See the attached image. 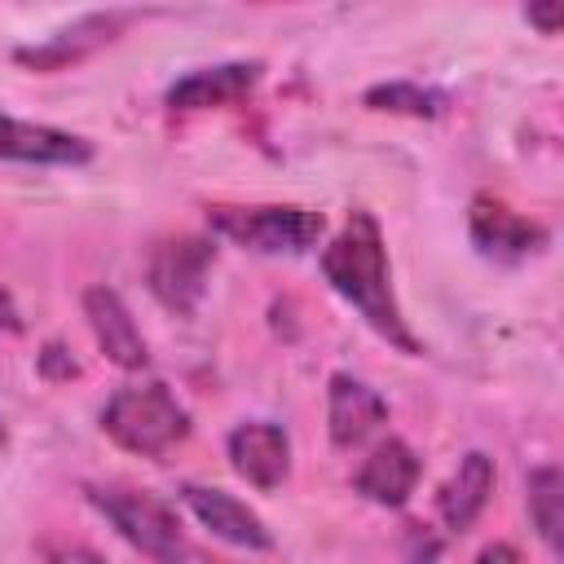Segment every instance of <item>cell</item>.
Returning a JSON list of instances; mask_svg holds the SVG:
<instances>
[{
  "label": "cell",
  "instance_id": "obj_17",
  "mask_svg": "<svg viewBox=\"0 0 564 564\" xmlns=\"http://www.w3.org/2000/svg\"><path fill=\"white\" fill-rule=\"evenodd\" d=\"M366 106L370 110H392V115H414V119H432L445 110V93L436 88H423V84H379L366 93Z\"/></svg>",
  "mask_w": 564,
  "mask_h": 564
},
{
  "label": "cell",
  "instance_id": "obj_21",
  "mask_svg": "<svg viewBox=\"0 0 564 564\" xmlns=\"http://www.w3.org/2000/svg\"><path fill=\"white\" fill-rule=\"evenodd\" d=\"M476 564H524V560H520V551L511 542H494V546H485L476 555Z\"/></svg>",
  "mask_w": 564,
  "mask_h": 564
},
{
  "label": "cell",
  "instance_id": "obj_11",
  "mask_svg": "<svg viewBox=\"0 0 564 564\" xmlns=\"http://www.w3.org/2000/svg\"><path fill=\"white\" fill-rule=\"evenodd\" d=\"M383 414H388V401H383L370 383H361V379H352V375H330V388H326V419H330V441H335L339 449L361 445V441L383 423Z\"/></svg>",
  "mask_w": 564,
  "mask_h": 564
},
{
  "label": "cell",
  "instance_id": "obj_3",
  "mask_svg": "<svg viewBox=\"0 0 564 564\" xmlns=\"http://www.w3.org/2000/svg\"><path fill=\"white\" fill-rule=\"evenodd\" d=\"M93 502H97V511H101L141 555H150V560H159V564H185L189 542H185V533H181L176 511H172L163 498L141 494V489L101 485V489H93Z\"/></svg>",
  "mask_w": 564,
  "mask_h": 564
},
{
  "label": "cell",
  "instance_id": "obj_8",
  "mask_svg": "<svg viewBox=\"0 0 564 564\" xmlns=\"http://www.w3.org/2000/svg\"><path fill=\"white\" fill-rule=\"evenodd\" d=\"M84 313H88V326H93V335H97V348H101L115 366L141 370V366L150 361L145 335H141V326L132 322V313H128V304L119 300V291H110V286H88V291H84Z\"/></svg>",
  "mask_w": 564,
  "mask_h": 564
},
{
  "label": "cell",
  "instance_id": "obj_2",
  "mask_svg": "<svg viewBox=\"0 0 564 564\" xmlns=\"http://www.w3.org/2000/svg\"><path fill=\"white\" fill-rule=\"evenodd\" d=\"M101 427L115 445H123L128 454L141 458H163L172 445H181L189 436V410L172 397L167 383L145 379V383H123L106 410H101Z\"/></svg>",
  "mask_w": 564,
  "mask_h": 564
},
{
  "label": "cell",
  "instance_id": "obj_18",
  "mask_svg": "<svg viewBox=\"0 0 564 564\" xmlns=\"http://www.w3.org/2000/svg\"><path fill=\"white\" fill-rule=\"evenodd\" d=\"M40 370H44L48 379H70V375H79L75 357H70L62 344H44V352H40Z\"/></svg>",
  "mask_w": 564,
  "mask_h": 564
},
{
  "label": "cell",
  "instance_id": "obj_20",
  "mask_svg": "<svg viewBox=\"0 0 564 564\" xmlns=\"http://www.w3.org/2000/svg\"><path fill=\"white\" fill-rule=\"evenodd\" d=\"M48 564H106V560L88 546H57V551H48Z\"/></svg>",
  "mask_w": 564,
  "mask_h": 564
},
{
  "label": "cell",
  "instance_id": "obj_16",
  "mask_svg": "<svg viewBox=\"0 0 564 564\" xmlns=\"http://www.w3.org/2000/svg\"><path fill=\"white\" fill-rule=\"evenodd\" d=\"M529 516H533V529L538 538L560 551V529H564V476L560 467H533L529 471Z\"/></svg>",
  "mask_w": 564,
  "mask_h": 564
},
{
  "label": "cell",
  "instance_id": "obj_22",
  "mask_svg": "<svg viewBox=\"0 0 564 564\" xmlns=\"http://www.w3.org/2000/svg\"><path fill=\"white\" fill-rule=\"evenodd\" d=\"M0 330L4 335H18L22 330V313H18V304H13V295L0 286Z\"/></svg>",
  "mask_w": 564,
  "mask_h": 564
},
{
  "label": "cell",
  "instance_id": "obj_12",
  "mask_svg": "<svg viewBox=\"0 0 564 564\" xmlns=\"http://www.w3.org/2000/svg\"><path fill=\"white\" fill-rule=\"evenodd\" d=\"M123 22H128V13H88V18L70 22L66 31L48 35L44 44H26V48H18L13 57H18L22 66H35V70H62V66H70V62L97 53L101 44H110L115 31H119Z\"/></svg>",
  "mask_w": 564,
  "mask_h": 564
},
{
  "label": "cell",
  "instance_id": "obj_6",
  "mask_svg": "<svg viewBox=\"0 0 564 564\" xmlns=\"http://www.w3.org/2000/svg\"><path fill=\"white\" fill-rule=\"evenodd\" d=\"M181 502L194 511V520H198L203 529H212V533H216L220 542H229V546H242V551H269V546H273L264 520H260L247 502H238L234 494H225V489L185 485V489H181Z\"/></svg>",
  "mask_w": 564,
  "mask_h": 564
},
{
  "label": "cell",
  "instance_id": "obj_23",
  "mask_svg": "<svg viewBox=\"0 0 564 564\" xmlns=\"http://www.w3.org/2000/svg\"><path fill=\"white\" fill-rule=\"evenodd\" d=\"M0 436H4V427H0Z\"/></svg>",
  "mask_w": 564,
  "mask_h": 564
},
{
  "label": "cell",
  "instance_id": "obj_9",
  "mask_svg": "<svg viewBox=\"0 0 564 564\" xmlns=\"http://www.w3.org/2000/svg\"><path fill=\"white\" fill-rule=\"evenodd\" d=\"M229 463L256 489H278L291 471V441L278 423H264V419L238 423L229 432Z\"/></svg>",
  "mask_w": 564,
  "mask_h": 564
},
{
  "label": "cell",
  "instance_id": "obj_13",
  "mask_svg": "<svg viewBox=\"0 0 564 564\" xmlns=\"http://www.w3.org/2000/svg\"><path fill=\"white\" fill-rule=\"evenodd\" d=\"M0 159L18 163H88L93 145L75 132L48 128V123H26L0 110Z\"/></svg>",
  "mask_w": 564,
  "mask_h": 564
},
{
  "label": "cell",
  "instance_id": "obj_5",
  "mask_svg": "<svg viewBox=\"0 0 564 564\" xmlns=\"http://www.w3.org/2000/svg\"><path fill=\"white\" fill-rule=\"evenodd\" d=\"M216 264V247L212 238H198V234H181V238H167L154 247L150 256V291L163 308L172 313H194L203 291H207V273Z\"/></svg>",
  "mask_w": 564,
  "mask_h": 564
},
{
  "label": "cell",
  "instance_id": "obj_4",
  "mask_svg": "<svg viewBox=\"0 0 564 564\" xmlns=\"http://www.w3.org/2000/svg\"><path fill=\"white\" fill-rule=\"evenodd\" d=\"M207 220L216 234L234 238L238 247H251V251H264V256H300L308 251L326 220L322 212H308V207H207Z\"/></svg>",
  "mask_w": 564,
  "mask_h": 564
},
{
  "label": "cell",
  "instance_id": "obj_1",
  "mask_svg": "<svg viewBox=\"0 0 564 564\" xmlns=\"http://www.w3.org/2000/svg\"><path fill=\"white\" fill-rule=\"evenodd\" d=\"M322 273L326 282L401 352H419V339L410 335L397 295H392V269H388V247L379 234V220L357 207L348 216V225L335 234V242L322 251Z\"/></svg>",
  "mask_w": 564,
  "mask_h": 564
},
{
  "label": "cell",
  "instance_id": "obj_19",
  "mask_svg": "<svg viewBox=\"0 0 564 564\" xmlns=\"http://www.w3.org/2000/svg\"><path fill=\"white\" fill-rule=\"evenodd\" d=\"M529 22H538L542 35H555L560 22H564V9L560 4H529Z\"/></svg>",
  "mask_w": 564,
  "mask_h": 564
},
{
  "label": "cell",
  "instance_id": "obj_10",
  "mask_svg": "<svg viewBox=\"0 0 564 564\" xmlns=\"http://www.w3.org/2000/svg\"><path fill=\"white\" fill-rule=\"evenodd\" d=\"M260 62H220V66H203L181 75L167 88V106L172 110H207V106H234L242 101L256 84H260Z\"/></svg>",
  "mask_w": 564,
  "mask_h": 564
},
{
  "label": "cell",
  "instance_id": "obj_7",
  "mask_svg": "<svg viewBox=\"0 0 564 564\" xmlns=\"http://www.w3.org/2000/svg\"><path fill=\"white\" fill-rule=\"evenodd\" d=\"M467 229H471V242L494 256V260H520L529 251H538L546 242V229L524 220L520 212H511L507 203L480 194L471 198V212H467Z\"/></svg>",
  "mask_w": 564,
  "mask_h": 564
},
{
  "label": "cell",
  "instance_id": "obj_15",
  "mask_svg": "<svg viewBox=\"0 0 564 564\" xmlns=\"http://www.w3.org/2000/svg\"><path fill=\"white\" fill-rule=\"evenodd\" d=\"M489 494H494V458L480 454V449H471V454L458 458L454 476L441 485L436 511H441V520H445L454 533H463V529L476 524V516L485 511Z\"/></svg>",
  "mask_w": 564,
  "mask_h": 564
},
{
  "label": "cell",
  "instance_id": "obj_14",
  "mask_svg": "<svg viewBox=\"0 0 564 564\" xmlns=\"http://www.w3.org/2000/svg\"><path fill=\"white\" fill-rule=\"evenodd\" d=\"M419 485V454L405 441H383L370 449V458L357 467L352 489L379 507H401Z\"/></svg>",
  "mask_w": 564,
  "mask_h": 564
}]
</instances>
